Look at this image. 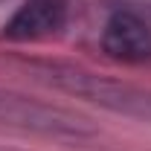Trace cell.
Returning a JSON list of instances; mask_svg holds the SVG:
<instances>
[{
    "label": "cell",
    "instance_id": "obj_1",
    "mask_svg": "<svg viewBox=\"0 0 151 151\" xmlns=\"http://www.w3.org/2000/svg\"><path fill=\"white\" fill-rule=\"evenodd\" d=\"M26 70L35 81L55 87L61 93H70L81 102H90L96 108H105L119 116H131L151 125V90L137 87L131 81H119L111 76H99L93 70L64 64V61H26Z\"/></svg>",
    "mask_w": 151,
    "mask_h": 151
},
{
    "label": "cell",
    "instance_id": "obj_2",
    "mask_svg": "<svg viewBox=\"0 0 151 151\" xmlns=\"http://www.w3.org/2000/svg\"><path fill=\"white\" fill-rule=\"evenodd\" d=\"M0 128L18 134H35V137H47L58 142H87L99 137L96 122H90L87 116L52 102L3 90V87H0Z\"/></svg>",
    "mask_w": 151,
    "mask_h": 151
},
{
    "label": "cell",
    "instance_id": "obj_3",
    "mask_svg": "<svg viewBox=\"0 0 151 151\" xmlns=\"http://www.w3.org/2000/svg\"><path fill=\"white\" fill-rule=\"evenodd\" d=\"M70 18V0H23L18 12L6 20L3 38L9 41H44L64 29Z\"/></svg>",
    "mask_w": 151,
    "mask_h": 151
},
{
    "label": "cell",
    "instance_id": "obj_4",
    "mask_svg": "<svg viewBox=\"0 0 151 151\" xmlns=\"http://www.w3.org/2000/svg\"><path fill=\"white\" fill-rule=\"evenodd\" d=\"M102 50L122 64L151 61V23L134 12H113L102 29Z\"/></svg>",
    "mask_w": 151,
    "mask_h": 151
},
{
    "label": "cell",
    "instance_id": "obj_5",
    "mask_svg": "<svg viewBox=\"0 0 151 151\" xmlns=\"http://www.w3.org/2000/svg\"><path fill=\"white\" fill-rule=\"evenodd\" d=\"M0 151H12V148H3V145H0Z\"/></svg>",
    "mask_w": 151,
    "mask_h": 151
}]
</instances>
